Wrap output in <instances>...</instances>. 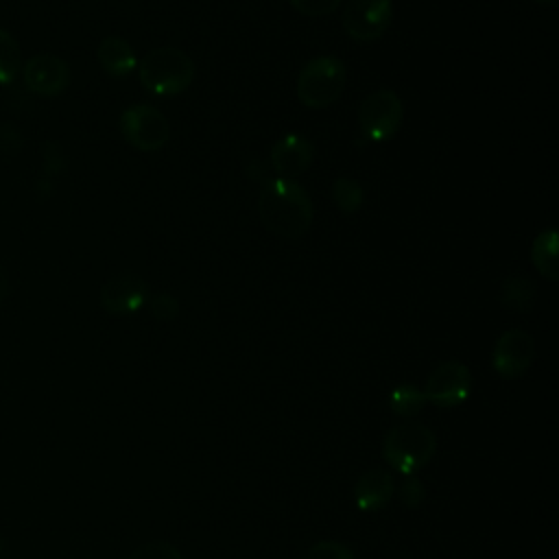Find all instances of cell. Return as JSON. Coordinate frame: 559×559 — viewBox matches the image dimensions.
I'll list each match as a JSON object with an SVG mask.
<instances>
[{
    "instance_id": "1",
    "label": "cell",
    "mask_w": 559,
    "mask_h": 559,
    "mask_svg": "<svg viewBox=\"0 0 559 559\" xmlns=\"http://www.w3.org/2000/svg\"><path fill=\"white\" fill-rule=\"evenodd\" d=\"M258 214L271 234L295 240L310 229L314 207L310 194L295 179L264 177L258 194Z\"/></svg>"
},
{
    "instance_id": "2",
    "label": "cell",
    "mask_w": 559,
    "mask_h": 559,
    "mask_svg": "<svg viewBox=\"0 0 559 559\" xmlns=\"http://www.w3.org/2000/svg\"><path fill=\"white\" fill-rule=\"evenodd\" d=\"M197 68L190 55L175 46H159L148 50L138 63V79L142 87L155 96H177L194 81Z\"/></svg>"
},
{
    "instance_id": "3",
    "label": "cell",
    "mask_w": 559,
    "mask_h": 559,
    "mask_svg": "<svg viewBox=\"0 0 559 559\" xmlns=\"http://www.w3.org/2000/svg\"><path fill=\"white\" fill-rule=\"evenodd\" d=\"M437 452V437L435 432L417 421L406 419L389 428L382 439V456L402 476L415 474L426 467Z\"/></svg>"
},
{
    "instance_id": "4",
    "label": "cell",
    "mask_w": 559,
    "mask_h": 559,
    "mask_svg": "<svg viewBox=\"0 0 559 559\" xmlns=\"http://www.w3.org/2000/svg\"><path fill=\"white\" fill-rule=\"evenodd\" d=\"M347 85V68L334 55H319L306 61L297 74V98L310 109H325L336 103Z\"/></svg>"
},
{
    "instance_id": "5",
    "label": "cell",
    "mask_w": 559,
    "mask_h": 559,
    "mask_svg": "<svg viewBox=\"0 0 559 559\" xmlns=\"http://www.w3.org/2000/svg\"><path fill=\"white\" fill-rule=\"evenodd\" d=\"M404 118L402 98L393 90H376L369 94L358 109V124L365 138L371 142L391 140Z\"/></svg>"
},
{
    "instance_id": "6",
    "label": "cell",
    "mask_w": 559,
    "mask_h": 559,
    "mask_svg": "<svg viewBox=\"0 0 559 559\" xmlns=\"http://www.w3.org/2000/svg\"><path fill=\"white\" fill-rule=\"evenodd\" d=\"M120 133L133 148L151 153L164 148L170 138V127L157 107L138 103L122 111Z\"/></svg>"
},
{
    "instance_id": "7",
    "label": "cell",
    "mask_w": 559,
    "mask_h": 559,
    "mask_svg": "<svg viewBox=\"0 0 559 559\" xmlns=\"http://www.w3.org/2000/svg\"><path fill=\"white\" fill-rule=\"evenodd\" d=\"M421 391L426 395V402L439 408L461 406L472 391L469 367L461 360L439 362L426 378V384Z\"/></svg>"
},
{
    "instance_id": "8",
    "label": "cell",
    "mask_w": 559,
    "mask_h": 559,
    "mask_svg": "<svg viewBox=\"0 0 559 559\" xmlns=\"http://www.w3.org/2000/svg\"><path fill=\"white\" fill-rule=\"evenodd\" d=\"M393 20L391 0H349L343 11V28L349 39L369 44L380 39Z\"/></svg>"
},
{
    "instance_id": "9",
    "label": "cell",
    "mask_w": 559,
    "mask_h": 559,
    "mask_svg": "<svg viewBox=\"0 0 559 559\" xmlns=\"http://www.w3.org/2000/svg\"><path fill=\"white\" fill-rule=\"evenodd\" d=\"M535 358V341L520 328L504 330L491 349V367L500 378H520L528 371Z\"/></svg>"
},
{
    "instance_id": "10",
    "label": "cell",
    "mask_w": 559,
    "mask_h": 559,
    "mask_svg": "<svg viewBox=\"0 0 559 559\" xmlns=\"http://www.w3.org/2000/svg\"><path fill=\"white\" fill-rule=\"evenodd\" d=\"M98 301L105 312L124 317L138 312L148 301V286L146 282L131 271H122L109 277L98 293Z\"/></svg>"
},
{
    "instance_id": "11",
    "label": "cell",
    "mask_w": 559,
    "mask_h": 559,
    "mask_svg": "<svg viewBox=\"0 0 559 559\" xmlns=\"http://www.w3.org/2000/svg\"><path fill=\"white\" fill-rule=\"evenodd\" d=\"M22 81L31 94L55 98L70 85V68L57 55H33L22 68Z\"/></svg>"
},
{
    "instance_id": "12",
    "label": "cell",
    "mask_w": 559,
    "mask_h": 559,
    "mask_svg": "<svg viewBox=\"0 0 559 559\" xmlns=\"http://www.w3.org/2000/svg\"><path fill=\"white\" fill-rule=\"evenodd\" d=\"M271 166L275 168L277 177L293 179L306 173L314 159V144L299 133H288L280 138L269 153Z\"/></svg>"
},
{
    "instance_id": "13",
    "label": "cell",
    "mask_w": 559,
    "mask_h": 559,
    "mask_svg": "<svg viewBox=\"0 0 559 559\" xmlns=\"http://www.w3.org/2000/svg\"><path fill=\"white\" fill-rule=\"evenodd\" d=\"M395 493L393 474L384 467H371L358 476L352 489L354 504L360 511H380Z\"/></svg>"
},
{
    "instance_id": "14",
    "label": "cell",
    "mask_w": 559,
    "mask_h": 559,
    "mask_svg": "<svg viewBox=\"0 0 559 559\" xmlns=\"http://www.w3.org/2000/svg\"><path fill=\"white\" fill-rule=\"evenodd\" d=\"M96 57H98L103 72L109 74L111 79H124L138 68V57H135L131 44L116 35H109L98 44Z\"/></svg>"
},
{
    "instance_id": "15",
    "label": "cell",
    "mask_w": 559,
    "mask_h": 559,
    "mask_svg": "<svg viewBox=\"0 0 559 559\" xmlns=\"http://www.w3.org/2000/svg\"><path fill=\"white\" fill-rule=\"evenodd\" d=\"M557 251H559V236H557V229H552V227L539 231L531 247V260H533L535 269L550 282L559 280Z\"/></svg>"
},
{
    "instance_id": "16",
    "label": "cell",
    "mask_w": 559,
    "mask_h": 559,
    "mask_svg": "<svg viewBox=\"0 0 559 559\" xmlns=\"http://www.w3.org/2000/svg\"><path fill=\"white\" fill-rule=\"evenodd\" d=\"M500 304L515 312H528L535 304V284L531 277L511 273L502 280L500 288Z\"/></svg>"
},
{
    "instance_id": "17",
    "label": "cell",
    "mask_w": 559,
    "mask_h": 559,
    "mask_svg": "<svg viewBox=\"0 0 559 559\" xmlns=\"http://www.w3.org/2000/svg\"><path fill=\"white\" fill-rule=\"evenodd\" d=\"M426 406L424 391L413 382H402L389 393V408L404 419H413Z\"/></svg>"
},
{
    "instance_id": "18",
    "label": "cell",
    "mask_w": 559,
    "mask_h": 559,
    "mask_svg": "<svg viewBox=\"0 0 559 559\" xmlns=\"http://www.w3.org/2000/svg\"><path fill=\"white\" fill-rule=\"evenodd\" d=\"M22 70V50L17 39L0 26V87L15 81Z\"/></svg>"
},
{
    "instance_id": "19",
    "label": "cell",
    "mask_w": 559,
    "mask_h": 559,
    "mask_svg": "<svg viewBox=\"0 0 559 559\" xmlns=\"http://www.w3.org/2000/svg\"><path fill=\"white\" fill-rule=\"evenodd\" d=\"M332 199L336 203V207L345 214H354L360 210L362 205V199H365V190L362 186L352 179V177H338L334 183H332Z\"/></svg>"
},
{
    "instance_id": "20",
    "label": "cell",
    "mask_w": 559,
    "mask_h": 559,
    "mask_svg": "<svg viewBox=\"0 0 559 559\" xmlns=\"http://www.w3.org/2000/svg\"><path fill=\"white\" fill-rule=\"evenodd\" d=\"M127 559H183L181 550L164 539H153L138 546Z\"/></svg>"
},
{
    "instance_id": "21",
    "label": "cell",
    "mask_w": 559,
    "mask_h": 559,
    "mask_svg": "<svg viewBox=\"0 0 559 559\" xmlns=\"http://www.w3.org/2000/svg\"><path fill=\"white\" fill-rule=\"evenodd\" d=\"M395 491H397L400 502L408 509H417L426 500V485L415 474H406L404 480L400 483V487H395Z\"/></svg>"
},
{
    "instance_id": "22",
    "label": "cell",
    "mask_w": 559,
    "mask_h": 559,
    "mask_svg": "<svg viewBox=\"0 0 559 559\" xmlns=\"http://www.w3.org/2000/svg\"><path fill=\"white\" fill-rule=\"evenodd\" d=\"M306 559H356V557L347 544L336 539H321L308 548Z\"/></svg>"
},
{
    "instance_id": "23",
    "label": "cell",
    "mask_w": 559,
    "mask_h": 559,
    "mask_svg": "<svg viewBox=\"0 0 559 559\" xmlns=\"http://www.w3.org/2000/svg\"><path fill=\"white\" fill-rule=\"evenodd\" d=\"M146 304H148L151 314L159 321H173L179 314V301H177V297H173L168 293H157Z\"/></svg>"
},
{
    "instance_id": "24",
    "label": "cell",
    "mask_w": 559,
    "mask_h": 559,
    "mask_svg": "<svg viewBox=\"0 0 559 559\" xmlns=\"http://www.w3.org/2000/svg\"><path fill=\"white\" fill-rule=\"evenodd\" d=\"M290 7L310 17H323L334 13L343 0H288Z\"/></svg>"
},
{
    "instance_id": "25",
    "label": "cell",
    "mask_w": 559,
    "mask_h": 559,
    "mask_svg": "<svg viewBox=\"0 0 559 559\" xmlns=\"http://www.w3.org/2000/svg\"><path fill=\"white\" fill-rule=\"evenodd\" d=\"M22 146V135L13 124H0V148L15 153Z\"/></svg>"
},
{
    "instance_id": "26",
    "label": "cell",
    "mask_w": 559,
    "mask_h": 559,
    "mask_svg": "<svg viewBox=\"0 0 559 559\" xmlns=\"http://www.w3.org/2000/svg\"><path fill=\"white\" fill-rule=\"evenodd\" d=\"M7 297H9V275H7L4 266L0 264V306L4 304Z\"/></svg>"
},
{
    "instance_id": "27",
    "label": "cell",
    "mask_w": 559,
    "mask_h": 559,
    "mask_svg": "<svg viewBox=\"0 0 559 559\" xmlns=\"http://www.w3.org/2000/svg\"><path fill=\"white\" fill-rule=\"evenodd\" d=\"M533 2H539V4H546V7H555L557 0H533Z\"/></svg>"
}]
</instances>
